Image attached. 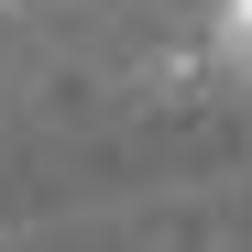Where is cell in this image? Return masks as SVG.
Segmentation results:
<instances>
[{
    "label": "cell",
    "mask_w": 252,
    "mask_h": 252,
    "mask_svg": "<svg viewBox=\"0 0 252 252\" xmlns=\"http://www.w3.org/2000/svg\"><path fill=\"white\" fill-rule=\"evenodd\" d=\"M208 55H220V77L252 88V0H220V11H208Z\"/></svg>",
    "instance_id": "1"
}]
</instances>
